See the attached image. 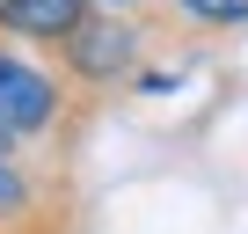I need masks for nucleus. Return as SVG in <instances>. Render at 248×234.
Instances as JSON below:
<instances>
[{"instance_id":"7ed1b4c3","label":"nucleus","mask_w":248,"mask_h":234,"mask_svg":"<svg viewBox=\"0 0 248 234\" xmlns=\"http://www.w3.org/2000/svg\"><path fill=\"white\" fill-rule=\"evenodd\" d=\"M88 8H95V0H0V37L51 51V44H59V37H66Z\"/></svg>"},{"instance_id":"f257e3e1","label":"nucleus","mask_w":248,"mask_h":234,"mask_svg":"<svg viewBox=\"0 0 248 234\" xmlns=\"http://www.w3.org/2000/svg\"><path fill=\"white\" fill-rule=\"evenodd\" d=\"M88 117H95V102L73 95L51 59L22 51L15 37H0V132H8L22 154H51V161H59V154L80 139Z\"/></svg>"},{"instance_id":"39448f33","label":"nucleus","mask_w":248,"mask_h":234,"mask_svg":"<svg viewBox=\"0 0 248 234\" xmlns=\"http://www.w3.org/2000/svg\"><path fill=\"white\" fill-rule=\"evenodd\" d=\"M95 8H124V15H146L154 0H95Z\"/></svg>"},{"instance_id":"423d86ee","label":"nucleus","mask_w":248,"mask_h":234,"mask_svg":"<svg viewBox=\"0 0 248 234\" xmlns=\"http://www.w3.org/2000/svg\"><path fill=\"white\" fill-rule=\"evenodd\" d=\"M0 154H22V147H15V139H8V132H0Z\"/></svg>"},{"instance_id":"f03ea898","label":"nucleus","mask_w":248,"mask_h":234,"mask_svg":"<svg viewBox=\"0 0 248 234\" xmlns=\"http://www.w3.org/2000/svg\"><path fill=\"white\" fill-rule=\"evenodd\" d=\"M154 37H168L154 8H146V15L88 8V15L51 44V66H59V81H66L73 95L102 102V95H117V88H132V73L146 66V44H154Z\"/></svg>"},{"instance_id":"20e7f679","label":"nucleus","mask_w":248,"mask_h":234,"mask_svg":"<svg viewBox=\"0 0 248 234\" xmlns=\"http://www.w3.org/2000/svg\"><path fill=\"white\" fill-rule=\"evenodd\" d=\"M154 15L168 37L212 44V37H241L248 30V0H154Z\"/></svg>"}]
</instances>
